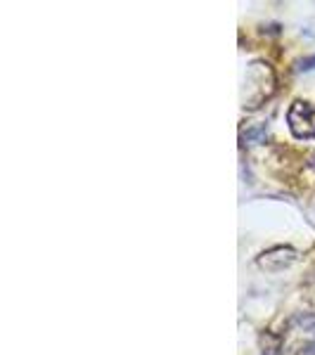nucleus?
I'll use <instances>...</instances> for the list:
<instances>
[{
    "label": "nucleus",
    "mask_w": 315,
    "mask_h": 355,
    "mask_svg": "<svg viewBox=\"0 0 315 355\" xmlns=\"http://www.w3.org/2000/svg\"><path fill=\"white\" fill-rule=\"evenodd\" d=\"M287 121L291 133L301 140H308V137H315V105L311 102H294L289 107Z\"/></svg>",
    "instance_id": "obj_1"
},
{
    "label": "nucleus",
    "mask_w": 315,
    "mask_h": 355,
    "mask_svg": "<svg viewBox=\"0 0 315 355\" xmlns=\"http://www.w3.org/2000/svg\"><path fill=\"white\" fill-rule=\"evenodd\" d=\"M296 259V251L289 249V246H275V249L266 251V254L259 256V268H263V270H271V272H280L284 270L287 266H291Z\"/></svg>",
    "instance_id": "obj_2"
},
{
    "label": "nucleus",
    "mask_w": 315,
    "mask_h": 355,
    "mask_svg": "<svg viewBox=\"0 0 315 355\" xmlns=\"http://www.w3.org/2000/svg\"><path fill=\"white\" fill-rule=\"evenodd\" d=\"M311 69H315V55L303 57V60L299 62V71H311Z\"/></svg>",
    "instance_id": "obj_3"
}]
</instances>
